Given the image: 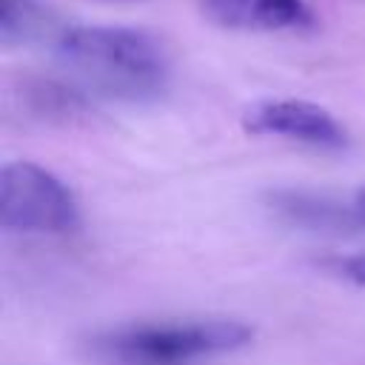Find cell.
<instances>
[{
  "label": "cell",
  "instance_id": "3",
  "mask_svg": "<svg viewBox=\"0 0 365 365\" xmlns=\"http://www.w3.org/2000/svg\"><path fill=\"white\" fill-rule=\"evenodd\" d=\"M80 222L71 188L34 163H9L0 171V225L23 234H63Z\"/></svg>",
  "mask_w": 365,
  "mask_h": 365
},
{
  "label": "cell",
  "instance_id": "6",
  "mask_svg": "<svg viewBox=\"0 0 365 365\" xmlns=\"http://www.w3.org/2000/svg\"><path fill=\"white\" fill-rule=\"evenodd\" d=\"M274 208L285 220L308 228H365V188L345 200L285 191L274 197Z\"/></svg>",
  "mask_w": 365,
  "mask_h": 365
},
{
  "label": "cell",
  "instance_id": "8",
  "mask_svg": "<svg viewBox=\"0 0 365 365\" xmlns=\"http://www.w3.org/2000/svg\"><path fill=\"white\" fill-rule=\"evenodd\" d=\"M339 271H342L348 279H354V282L365 285V257H354V259L339 262Z\"/></svg>",
  "mask_w": 365,
  "mask_h": 365
},
{
  "label": "cell",
  "instance_id": "4",
  "mask_svg": "<svg viewBox=\"0 0 365 365\" xmlns=\"http://www.w3.org/2000/svg\"><path fill=\"white\" fill-rule=\"evenodd\" d=\"M242 128L248 134H274L328 151L348 145L345 125L322 106L305 100H262L242 114Z\"/></svg>",
  "mask_w": 365,
  "mask_h": 365
},
{
  "label": "cell",
  "instance_id": "1",
  "mask_svg": "<svg viewBox=\"0 0 365 365\" xmlns=\"http://www.w3.org/2000/svg\"><path fill=\"white\" fill-rule=\"evenodd\" d=\"M57 57L83 86L125 103L160 100L171 80V60L165 46L140 29H68L57 40Z\"/></svg>",
  "mask_w": 365,
  "mask_h": 365
},
{
  "label": "cell",
  "instance_id": "5",
  "mask_svg": "<svg viewBox=\"0 0 365 365\" xmlns=\"http://www.w3.org/2000/svg\"><path fill=\"white\" fill-rule=\"evenodd\" d=\"M205 17L231 31H282L311 23L302 0H200Z\"/></svg>",
  "mask_w": 365,
  "mask_h": 365
},
{
  "label": "cell",
  "instance_id": "2",
  "mask_svg": "<svg viewBox=\"0 0 365 365\" xmlns=\"http://www.w3.org/2000/svg\"><path fill=\"white\" fill-rule=\"evenodd\" d=\"M254 331L237 319H194L165 325H128L91 339L108 365H188L248 345Z\"/></svg>",
  "mask_w": 365,
  "mask_h": 365
},
{
  "label": "cell",
  "instance_id": "7",
  "mask_svg": "<svg viewBox=\"0 0 365 365\" xmlns=\"http://www.w3.org/2000/svg\"><path fill=\"white\" fill-rule=\"evenodd\" d=\"M43 26V9L37 0H3L0 37L3 43H23Z\"/></svg>",
  "mask_w": 365,
  "mask_h": 365
}]
</instances>
